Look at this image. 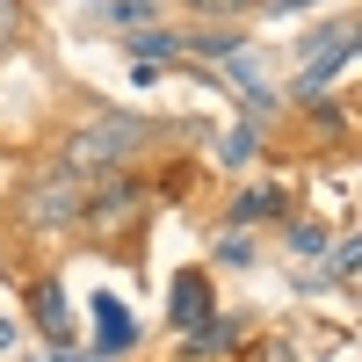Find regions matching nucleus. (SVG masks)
Returning <instances> with one entry per match:
<instances>
[{
  "instance_id": "nucleus-1",
  "label": "nucleus",
  "mask_w": 362,
  "mask_h": 362,
  "mask_svg": "<svg viewBox=\"0 0 362 362\" xmlns=\"http://www.w3.org/2000/svg\"><path fill=\"white\" fill-rule=\"evenodd\" d=\"M138 145H145V124H131V116H95L87 131L66 138V167H73V174H102V167H116V160H131Z\"/></svg>"
},
{
  "instance_id": "nucleus-2",
  "label": "nucleus",
  "mask_w": 362,
  "mask_h": 362,
  "mask_svg": "<svg viewBox=\"0 0 362 362\" xmlns=\"http://www.w3.org/2000/svg\"><path fill=\"white\" fill-rule=\"evenodd\" d=\"M138 196H145L138 181H102V189H95V196L80 203V218L95 225V232H116V225H124L131 210H138Z\"/></svg>"
},
{
  "instance_id": "nucleus-3",
  "label": "nucleus",
  "mask_w": 362,
  "mask_h": 362,
  "mask_svg": "<svg viewBox=\"0 0 362 362\" xmlns=\"http://www.w3.org/2000/svg\"><path fill=\"white\" fill-rule=\"evenodd\" d=\"M225 66H232V73H225V87H232V95H239V102H247V109H276V87H268V80H261V66H254V58H247V51H232V58H225Z\"/></svg>"
},
{
  "instance_id": "nucleus-4",
  "label": "nucleus",
  "mask_w": 362,
  "mask_h": 362,
  "mask_svg": "<svg viewBox=\"0 0 362 362\" xmlns=\"http://www.w3.org/2000/svg\"><path fill=\"white\" fill-rule=\"evenodd\" d=\"M131 348V312L116 297H95V355H124Z\"/></svg>"
},
{
  "instance_id": "nucleus-5",
  "label": "nucleus",
  "mask_w": 362,
  "mask_h": 362,
  "mask_svg": "<svg viewBox=\"0 0 362 362\" xmlns=\"http://www.w3.org/2000/svg\"><path fill=\"white\" fill-rule=\"evenodd\" d=\"M174 319L189 326V334H196V326L210 319V283L196 276V268H181V276H174Z\"/></svg>"
},
{
  "instance_id": "nucleus-6",
  "label": "nucleus",
  "mask_w": 362,
  "mask_h": 362,
  "mask_svg": "<svg viewBox=\"0 0 362 362\" xmlns=\"http://www.w3.org/2000/svg\"><path fill=\"white\" fill-rule=\"evenodd\" d=\"M29 218H37V225H66V218H80V196H73V181H44V189L29 196Z\"/></svg>"
},
{
  "instance_id": "nucleus-7",
  "label": "nucleus",
  "mask_w": 362,
  "mask_h": 362,
  "mask_svg": "<svg viewBox=\"0 0 362 362\" xmlns=\"http://www.w3.org/2000/svg\"><path fill=\"white\" fill-rule=\"evenodd\" d=\"M37 326H44L58 348L73 341V312H66V290H58V283H37Z\"/></svg>"
},
{
  "instance_id": "nucleus-8",
  "label": "nucleus",
  "mask_w": 362,
  "mask_h": 362,
  "mask_svg": "<svg viewBox=\"0 0 362 362\" xmlns=\"http://www.w3.org/2000/svg\"><path fill=\"white\" fill-rule=\"evenodd\" d=\"M283 210H290V196L268 181V189H247V196L232 203V218H239V225H261V218H283Z\"/></svg>"
},
{
  "instance_id": "nucleus-9",
  "label": "nucleus",
  "mask_w": 362,
  "mask_h": 362,
  "mask_svg": "<svg viewBox=\"0 0 362 362\" xmlns=\"http://www.w3.org/2000/svg\"><path fill=\"white\" fill-rule=\"evenodd\" d=\"M218 160H225V167H247V160H254V131H247V124H239V131H225Z\"/></svg>"
},
{
  "instance_id": "nucleus-10",
  "label": "nucleus",
  "mask_w": 362,
  "mask_h": 362,
  "mask_svg": "<svg viewBox=\"0 0 362 362\" xmlns=\"http://www.w3.org/2000/svg\"><path fill=\"white\" fill-rule=\"evenodd\" d=\"M334 268H341V276H355V268H362V232H355V239H348V247L334 254Z\"/></svg>"
},
{
  "instance_id": "nucleus-11",
  "label": "nucleus",
  "mask_w": 362,
  "mask_h": 362,
  "mask_svg": "<svg viewBox=\"0 0 362 362\" xmlns=\"http://www.w3.org/2000/svg\"><path fill=\"white\" fill-rule=\"evenodd\" d=\"M196 15H239V8H254V0H189Z\"/></svg>"
},
{
  "instance_id": "nucleus-12",
  "label": "nucleus",
  "mask_w": 362,
  "mask_h": 362,
  "mask_svg": "<svg viewBox=\"0 0 362 362\" xmlns=\"http://www.w3.org/2000/svg\"><path fill=\"white\" fill-rule=\"evenodd\" d=\"M15 22H22V0H0V44L15 37Z\"/></svg>"
},
{
  "instance_id": "nucleus-13",
  "label": "nucleus",
  "mask_w": 362,
  "mask_h": 362,
  "mask_svg": "<svg viewBox=\"0 0 362 362\" xmlns=\"http://www.w3.org/2000/svg\"><path fill=\"white\" fill-rule=\"evenodd\" d=\"M247 362H290V348H283V341H268V348H254Z\"/></svg>"
}]
</instances>
